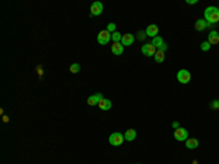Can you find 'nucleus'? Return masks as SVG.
<instances>
[{
	"label": "nucleus",
	"instance_id": "obj_10",
	"mask_svg": "<svg viewBox=\"0 0 219 164\" xmlns=\"http://www.w3.org/2000/svg\"><path fill=\"white\" fill-rule=\"evenodd\" d=\"M111 51H112V54L120 56V54H123L124 45L121 44V43H114V44H112V47H111Z\"/></svg>",
	"mask_w": 219,
	"mask_h": 164
},
{
	"label": "nucleus",
	"instance_id": "obj_23",
	"mask_svg": "<svg viewBox=\"0 0 219 164\" xmlns=\"http://www.w3.org/2000/svg\"><path fill=\"white\" fill-rule=\"evenodd\" d=\"M146 37H148V35H146V32H143V31H140V32H139V34H137V40H145Z\"/></svg>",
	"mask_w": 219,
	"mask_h": 164
},
{
	"label": "nucleus",
	"instance_id": "obj_22",
	"mask_svg": "<svg viewBox=\"0 0 219 164\" xmlns=\"http://www.w3.org/2000/svg\"><path fill=\"white\" fill-rule=\"evenodd\" d=\"M107 31L110 32V34H114V32H116V23H108Z\"/></svg>",
	"mask_w": 219,
	"mask_h": 164
},
{
	"label": "nucleus",
	"instance_id": "obj_25",
	"mask_svg": "<svg viewBox=\"0 0 219 164\" xmlns=\"http://www.w3.org/2000/svg\"><path fill=\"white\" fill-rule=\"evenodd\" d=\"M212 107H213V108H219V101H213V103H212Z\"/></svg>",
	"mask_w": 219,
	"mask_h": 164
},
{
	"label": "nucleus",
	"instance_id": "obj_5",
	"mask_svg": "<svg viewBox=\"0 0 219 164\" xmlns=\"http://www.w3.org/2000/svg\"><path fill=\"white\" fill-rule=\"evenodd\" d=\"M110 40H111V34L108 32L107 29H102L101 32L98 34V43L101 45H105L110 43Z\"/></svg>",
	"mask_w": 219,
	"mask_h": 164
},
{
	"label": "nucleus",
	"instance_id": "obj_6",
	"mask_svg": "<svg viewBox=\"0 0 219 164\" xmlns=\"http://www.w3.org/2000/svg\"><path fill=\"white\" fill-rule=\"evenodd\" d=\"M102 11H104V6H102L101 2H94V3L91 5V15L98 16V15L102 13Z\"/></svg>",
	"mask_w": 219,
	"mask_h": 164
},
{
	"label": "nucleus",
	"instance_id": "obj_1",
	"mask_svg": "<svg viewBox=\"0 0 219 164\" xmlns=\"http://www.w3.org/2000/svg\"><path fill=\"white\" fill-rule=\"evenodd\" d=\"M205 19H206L209 23H212V25L219 22V9L215 7V6L206 7V11H205Z\"/></svg>",
	"mask_w": 219,
	"mask_h": 164
},
{
	"label": "nucleus",
	"instance_id": "obj_16",
	"mask_svg": "<svg viewBox=\"0 0 219 164\" xmlns=\"http://www.w3.org/2000/svg\"><path fill=\"white\" fill-rule=\"evenodd\" d=\"M185 147L189 148V149H196V148L199 147V141H197L196 138L187 139V141H185Z\"/></svg>",
	"mask_w": 219,
	"mask_h": 164
},
{
	"label": "nucleus",
	"instance_id": "obj_27",
	"mask_svg": "<svg viewBox=\"0 0 219 164\" xmlns=\"http://www.w3.org/2000/svg\"><path fill=\"white\" fill-rule=\"evenodd\" d=\"M187 3H189V5H196L197 0H187Z\"/></svg>",
	"mask_w": 219,
	"mask_h": 164
},
{
	"label": "nucleus",
	"instance_id": "obj_3",
	"mask_svg": "<svg viewBox=\"0 0 219 164\" xmlns=\"http://www.w3.org/2000/svg\"><path fill=\"white\" fill-rule=\"evenodd\" d=\"M177 79H178V82H181V84H189L191 79V75L189 70L181 69V70H178V74H177Z\"/></svg>",
	"mask_w": 219,
	"mask_h": 164
},
{
	"label": "nucleus",
	"instance_id": "obj_21",
	"mask_svg": "<svg viewBox=\"0 0 219 164\" xmlns=\"http://www.w3.org/2000/svg\"><path fill=\"white\" fill-rule=\"evenodd\" d=\"M200 47H202L203 51H208V50H210V43H209V41H205V43H202Z\"/></svg>",
	"mask_w": 219,
	"mask_h": 164
},
{
	"label": "nucleus",
	"instance_id": "obj_15",
	"mask_svg": "<svg viewBox=\"0 0 219 164\" xmlns=\"http://www.w3.org/2000/svg\"><path fill=\"white\" fill-rule=\"evenodd\" d=\"M208 41L210 43V45L212 44H219V34L216 32V31H212V32L208 35Z\"/></svg>",
	"mask_w": 219,
	"mask_h": 164
},
{
	"label": "nucleus",
	"instance_id": "obj_4",
	"mask_svg": "<svg viewBox=\"0 0 219 164\" xmlns=\"http://www.w3.org/2000/svg\"><path fill=\"white\" fill-rule=\"evenodd\" d=\"M174 138L177 141H187L189 139V132L184 128H178L174 130Z\"/></svg>",
	"mask_w": 219,
	"mask_h": 164
},
{
	"label": "nucleus",
	"instance_id": "obj_26",
	"mask_svg": "<svg viewBox=\"0 0 219 164\" xmlns=\"http://www.w3.org/2000/svg\"><path fill=\"white\" fill-rule=\"evenodd\" d=\"M172 128H174V129H178V128H180L178 122H172Z\"/></svg>",
	"mask_w": 219,
	"mask_h": 164
},
{
	"label": "nucleus",
	"instance_id": "obj_8",
	"mask_svg": "<svg viewBox=\"0 0 219 164\" xmlns=\"http://www.w3.org/2000/svg\"><path fill=\"white\" fill-rule=\"evenodd\" d=\"M208 27H212V23H209L206 19H199V21H196V23H194L196 31H203V29H206Z\"/></svg>",
	"mask_w": 219,
	"mask_h": 164
},
{
	"label": "nucleus",
	"instance_id": "obj_24",
	"mask_svg": "<svg viewBox=\"0 0 219 164\" xmlns=\"http://www.w3.org/2000/svg\"><path fill=\"white\" fill-rule=\"evenodd\" d=\"M167 48H168V45H167V44H165V43H164V44L161 45V47H159L158 50H161V51H164V53H165V50H167Z\"/></svg>",
	"mask_w": 219,
	"mask_h": 164
},
{
	"label": "nucleus",
	"instance_id": "obj_11",
	"mask_svg": "<svg viewBox=\"0 0 219 164\" xmlns=\"http://www.w3.org/2000/svg\"><path fill=\"white\" fill-rule=\"evenodd\" d=\"M101 100H102V94H94V95H91L88 98V104L89 106H98Z\"/></svg>",
	"mask_w": 219,
	"mask_h": 164
},
{
	"label": "nucleus",
	"instance_id": "obj_17",
	"mask_svg": "<svg viewBox=\"0 0 219 164\" xmlns=\"http://www.w3.org/2000/svg\"><path fill=\"white\" fill-rule=\"evenodd\" d=\"M155 48H159L161 45L164 44V40H162V37L161 35H158V37H155V38H152V43H151Z\"/></svg>",
	"mask_w": 219,
	"mask_h": 164
},
{
	"label": "nucleus",
	"instance_id": "obj_19",
	"mask_svg": "<svg viewBox=\"0 0 219 164\" xmlns=\"http://www.w3.org/2000/svg\"><path fill=\"white\" fill-rule=\"evenodd\" d=\"M121 38H123V34H120L117 31L111 34V40H114V43H121Z\"/></svg>",
	"mask_w": 219,
	"mask_h": 164
},
{
	"label": "nucleus",
	"instance_id": "obj_12",
	"mask_svg": "<svg viewBox=\"0 0 219 164\" xmlns=\"http://www.w3.org/2000/svg\"><path fill=\"white\" fill-rule=\"evenodd\" d=\"M135 43V35L133 34H126L123 35V38H121V44L126 47V45H132Z\"/></svg>",
	"mask_w": 219,
	"mask_h": 164
},
{
	"label": "nucleus",
	"instance_id": "obj_13",
	"mask_svg": "<svg viewBox=\"0 0 219 164\" xmlns=\"http://www.w3.org/2000/svg\"><path fill=\"white\" fill-rule=\"evenodd\" d=\"M98 107L101 108V110H104V111L110 110V108H111V100H108V98H102L101 101H99V104H98Z\"/></svg>",
	"mask_w": 219,
	"mask_h": 164
},
{
	"label": "nucleus",
	"instance_id": "obj_20",
	"mask_svg": "<svg viewBox=\"0 0 219 164\" xmlns=\"http://www.w3.org/2000/svg\"><path fill=\"white\" fill-rule=\"evenodd\" d=\"M79 70H80V65L79 63H73L72 66H70V72L72 74H78Z\"/></svg>",
	"mask_w": 219,
	"mask_h": 164
},
{
	"label": "nucleus",
	"instance_id": "obj_14",
	"mask_svg": "<svg viewBox=\"0 0 219 164\" xmlns=\"http://www.w3.org/2000/svg\"><path fill=\"white\" fill-rule=\"evenodd\" d=\"M136 136H137V132L135 129H127L126 133H124V139L126 141H135Z\"/></svg>",
	"mask_w": 219,
	"mask_h": 164
},
{
	"label": "nucleus",
	"instance_id": "obj_18",
	"mask_svg": "<svg viewBox=\"0 0 219 164\" xmlns=\"http://www.w3.org/2000/svg\"><path fill=\"white\" fill-rule=\"evenodd\" d=\"M155 60H156L158 63H162L164 60H165V54H164V51L158 50L156 53H155Z\"/></svg>",
	"mask_w": 219,
	"mask_h": 164
},
{
	"label": "nucleus",
	"instance_id": "obj_2",
	"mask_svg": "<svg viewBox=\"0 0 219 164\" xmlns=\"http://www.w3.org/2000/svg\"><path fill=\"white\" fill-rule=\"evenodd\" d=\"M108 141H110V144H111L112 147H120V145L124 142V135L123 133H120V132H114V133L110 135Z\"/></svg>",
	"mask_w": 219,
	"mask_h": 164
},
{
	"label": "nucleus",
	"instance_id": "obj_7",
	"mask_svg": "<svg viewBox=\"0 0 219 164\" xmlns=\"http://www.w3.org/2000/svg\"><path fill=\"white\" fill-rule=\"evenodd\" d=\"M142 53L145 54V56L151 57V56H155V53H156V48L153 47L152 44H145L142 47Z\"/></svg>",
	"mask_w": 219,
	"mask_h": 164
},
{
	"label": "nucleus",
	"instance_id": "obj_9",
	"mask_svg": "<svg viewBox=\"0 0 219 164\" xmlns=\"http://www.w3.org/2000/svg\"><path fill=\"white\" fill-rule=\"evenodd\" d=\"M146 35L148 37H152V38H155L158 37V32H159V28H158V25H149L148 28H146Z\"/></svg>",
	"mask_w": 219,
	"mask_h": 164
}]
</instances>
